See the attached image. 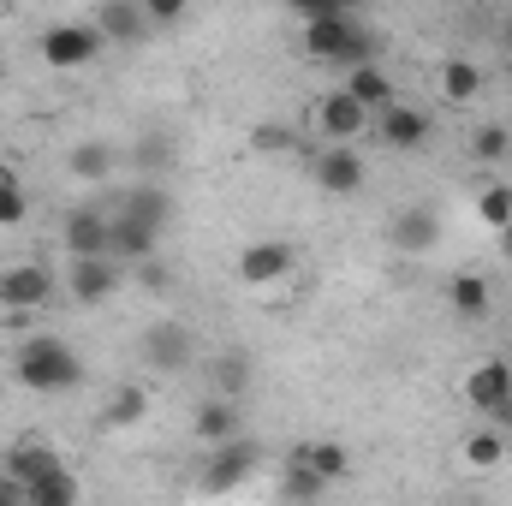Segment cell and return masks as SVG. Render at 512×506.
<instances>
[{"label":"cell","instance_id":"cell-33","mask_svg":"<svg viewBox=\"0 0 512 506\" xmlns=\"http://www.w3.org/2000/svg\"><path fill=\"white\" fill-rule=\"evenodd\" d=\"M280 6H286L298 24H304V18H328V12H358V0H280Z\"/></svg>","mask_w":512,"mask_h":506},{"label":"cell","instance_id":"cell-35","mask_svg":"<svg viewBox=\"0 0 512 506\" xmlns=\"http://www.w3.org/2000/svg\"><path fill=\"white\" fill-rule=\"evenodd\" d=\"M251 143L262 149V155H280V149H292V131L280 126V120H262V126L251 131Z\"/></svg>","mask_w":512,"mask_h":506},{"label":"cell","instance_id":"cell-41","mask_svg":"<svg viewBox=\"0 0 512 506\" xmlns=\"http://www.w3.org/2000/svg\"><path fill=\"white\" fill-rule=\"evenodd\" d=\"M507 48H512V24H507Z\"/></svg>","mask_w":512,"mask_h":506},{"label":"cell","instance_id":"cell-15","mask_svg":"<svg viewBox=\"0 0 512 506\" xmlns=\"http://www.w3.org/2000/svg\"><path fill=\"white\" fill-rule=\"evenodd\" d=\"M108 233H114V215H108V209H96V203L66 209V221H60V245H66V256L108 251Z\"/></svg>","mask_w":512,"mask_h":506},{"label":"cell","instance_id":"cell-26","mask_svg":"<svg viewBox=\"0 0 512 506\" xmlns=\"http://www.w3.org/2000/svg\"><path fill=\"white\" fill-rule=\"evenodd\" d=\"M143 417H149V393H143L137 381L114 387V393H108V405H102V423H108V429H137Z\"/></svg>","mask_w":512,"mask_h":506},{"label":"cell","instance_id":"cell-25","mask_svg":"<svg viewBox=\"0 0 512 506\" xmlns=\"http://www.w3.org/2000/svg\"><path fill=\"white\" fill-rule=\"evenodd\" d=\"M292 453H298L310 471H322L328 483H346V477H352V447H340V441H298Z\"/></svg>","mask_w":512,"mask_h":506},{"label":"cell","instance_id":"cell-2","mask_svg":"<svg viewBox=\"0 0 512 506\" xmlns=\"http://www.w3.org/2000/svg\"><path fill=\"white\" fill-rule=\"evenodd\" d=\"M304 54L316 66H364L376 60V36L358 24V12H328V18H304Z\"/></svg>","mask_w":512,"mask_h":506},{"label":"cell","instance_id":"cell-19","mask_svg":"<svg viewBox=\"0 0 512 506\" xmlns=\"http://www.w3.org/2000/svg\"><path fill=\"white\" fill-rule=\"evenodd\" d=\"M108 251L120 256L126 268H137V262H149V256H161V227H143V221H126V215H114V233H108Z\"/></svg>","mask_w":512,"mask_h":506},{"label":"cell","instance_id":"cell-32","mask_svg":"<svg viewBox=\"0 0 512 506\" xmlns=\"http://www.w3.org/2000/svg\"><path fill=\"white\" fill-rule=\"evenodd\" d=\"M471 149H477V161H507L512 131H507V126H477V137H471Z\"/></svg>","mask_w":512,"mask_h":506},{"label":"cell","instance_id":"cell-34","mask_svg":"<svg viewBox=\"0 0 512 506\" xmlns=\"http://www.w3.org/2000/svg\"><path fill=\"white\" fill-rule=\"evenodd\" d=\"M30 215V197H24V185H0V227H18Z\"/></svg>","mask_w":512,"mask_h":506},{"label":"cell","instance_id":"cell-14","mask_svg":"<svg viewBox=\"0 0 512 506\" xmlns=\"http://www.w3.org/2000/svg\"><path fill=\"white\" fill-rule=\"evenodd\" d=\"M120 167H126V149L108 143V137H84V143L66 149V173H72L78 185H108Z\"/></svg>","mask_w":512,"mask_h":506},{"label":"cell","instance_id":"cell-37","mask_svg":"<svg viewBox=\"0 0 512 506\" xmlns=\"http://www.w3.org/2000/svg\"><path fill=\"white\" fill-rule=\"evenodd\" d=\"M137 280H143L149 292H167V286H173V268H167L161 256H149V262H137Z\"/></svg>","mask_w":512,"mask_h":506},{"label":"cell","instance_id":"cell-28","mask_svg":"<svg viewBox=\"0 0 512 506\" xmlns=\"http://www.w3.org/2000/svg\"><path fill=\"white\" fill-rule=\"evenodd\" d=\"M78 495H84V489H78V477H72L66 465H54L48 477L30 483V506H72Z\"/></svg>","mask_w":512,"mask_h":506},{"label":"cell","instance_id":"cell-23","mask_svg":"<svg viewBox=\"0 0 512 506\" xmlns=\"http://www.w3.org/2000/svg\"><path fill=\"white\" fill-rule=\"evenodd\" d=\"M447 304H453V316L483 322V316L495 310V292H489V280H483V274H453V280H447Z\"/></svg>","mask_w":512,"mask_h":506},{"label":"cell","instance_id":"cell-29","mask_svg":"<svg viewBox=\"0 0 512 506\" xmlns=\"http://www.w3.org/2000/svg\"><path fill=\"white\" fill-rule=\"evenodd\" d=\"M280 489H286V495H304V501H316V495H328L334 483H328L322 471H310V465L292 453V459H286V477H280Z\"/></svg>","mask_w":512,"mask_h":506},{"label":"cell","instance_id":"cell-6","mask_svg":"<svg viewBox=\"0 0 512 506\" xmlns=\"http://www.w3.org/2000/svg\"><path fill=\"white\" fill-rule=\"evenodd\" d=\"M120 286H126V262L114 251L72 256V262H66V292H72L78 304H108Z\"/></svg>","mask_w":512,"mask_h":506},{"label":"cell","instance_id":"cell-8","mask_svg":"<svg viewBox=\"0 0 512 506\" xmlns=\"http://www.w3.org/2000/svg\"><path fill=\"white\" fill-rule=\"evenodd\" d=\"M441 215L429 209V203H405V209H393L387 215V245L399 256H429L435 245H441Z\"/></svg>","mask_w":512,"mask_h":506},{"label":"cell","instance_id":"cell-10","mask_svg":"<svg viewBox=\"0 0 512 506\" xmlns=\"http://www.w3.org/2000/svg\"><path fill=\"white\" fill-rule=\"evenodd\" d=\"M108 215H126V221H143V227H161V233H167V221H173V191H167L161 179H131L126 191L108 203Z\"/></svg>","mask_w":512,"mask_h":506},{"label":"cell","instance_id":"cell-40","mask_svg":"<svg viewBox=\"0 0 512 506\" xmlns=\"http://www.w3.org/2000/svg\"><path fill=\"white\" fill-rule=\"evenodd\" d=\"M0 185H18V173H12V167H6V161H0Z\"/></svg>","mask_w":512,"mask_h":506},{"label":"cell","instance_id":"cell-11","mask_svg":"<svg viewBox=\"0 0 512 506\" xmlns=\"http://www.w3.org/2000/svg\"><path fill=\"white\" fill-rule=\"evenodd\" d=\"M292 268H298V245H286V239H256V245L239 251V280L245 286H280Z\"/></svg>","mask_w":512,"mask_h":506},{"label":"cell","instance_id":"cell-18","mask_svg":"<svg viewBox=\"0 0 512 506\" xmlns=\"http://www.w3.org/2000/svg\"><path fill=\"white\" fill-rule=\"evenodd\" d=\"M173 155H179V149H173V137H167V131L143 126V131H137V143L126 149V167L137 173V179H161V173L173 167Z\"/></svg>","mask_w":512,"mask_h":506},{"label":"cell","instance_id":"cell-5","mask_svg":"<svg viewBox=\"0 0 512 506\" xmlns=\"http://www.w3.org/2000/svg\"><path fill=\"white\" fill-rule=\"evenodd\" d=\"M256 465H262V441H251L245 429L239 435H227V441H215L209 447V465H203V489L209 495H227V489H239L245 477H256Z\"/></svg>","mask_w":512,"mask_h":506},{"label":"cell","instance_id":"cell-38","mask_svg":"<svg viewBox=\"0 0 512 506\" xmlns=\"http://www.w3.org/2000/svg\"><path fill=\"white\" fill-rule=\"evenodd\" d=\"M0 506H30V489H24L12 471H0Z\"/></svg>","mask_w":512,"mask_h":506},{"label":"cell","instance_id":"cell-17","mask_svg":"<svg viewBox=\"0 0 512 506\" xmlns=\"http://www.w3.org/2000/svg\"><path fill=\"white\" fill-rule=\"evenodd\" d=\"M96 30L108 36V42H120V48H137L155 24H149V12H143V0H102V12H96Z\"/></svg>","mask_w":512,"mask_h":506},{"label":"cell","instance_id":"cell-7","mask_svg":"<svg viewBox=\"0 0 512 506\" xmlns=\"http://www.w3.org/2000/svg\"><path fill=\"white\" fill-rule=\"evenodd\" d=\"M54 298V274L42 262H0V310L6 316H36Z\"/></svg>","mask_w":512,"mask_h":506},{"label":"cell","instance_id":"cell-36","mask_svg":"<svg viewBox=\"0 0 512 506\" xmlns=\"http://www.w3.org/2000/svg\"><path fill=\"white\" fill-rule=\"evenodd\" d=\"M185 6H191V0H143V12H149L155 30H173V24L185 18Z\"/></svg>","mask_w":512,"mask_h":506},{"label":"cell","instance_id":"cell-21","mask_svg":"<svg viewBox=\"0 0 512 506\" xmlns=\"http://www.w3.org/2000/svg\"><path fill=\"white\" fill-rule=\"evenodd\" d=\"M203 370H209V387L227 393V399H245V393L256 387V358L251 352H215Z\"/></svg>","mask_w":512,"mask_h":506},{"label":"cell","instance_id":"cell-1","mask_svg":"<svg viewBox=\"0 0 512 506\" xmlns=\"http://www.w3.org/2000/svg\"><path fill=\"white\" fill-rule=\"evenodd\" d=\"M12 376L30 393H72L84 381V352L60 334H24L12 352Z\"/></svg>","mask_w":512,"mask_h":506},{"label":"cell","instance_id":"cell-20","mask_svg":"<svg viewBox=\"0 0 512 506\" xmlns=\"http://www.w3.org/2000/svg\"><path fill=\"white\" fill-rule=\"evenodd\" d=\"M191 435H197L203 447H215V441L239 435V399H227V393H209V399L197 405V417H191Z\"/></svg>","mask_w":512,"mask_h":506},{"label":"cell","instance_id":"cell-39","mask_svg":"<svg viewBox=\"0 0 512 506\" xmlns=\"http://www.w3.org/2000/svg\"><path fill=\"white\" fill-rule=\"evenodd\" d=\"M501 256H507V268H512V221L501 227Z\"/></svg>","mask_w":512,"mask_h":506},{"label":"cell","instance_id":"cell-24","mask_svg":"<svg viewBox=\"0 0 512 506\" xmlns=\"http://www.w3.org/2000/svg\"><path fill=\"white\" fill-rule=\"evenodd\" d=\"M346 90L370 108V114H382L387 102H399V90H393V78H387L376 60H364V66H346Z\"/></svg>","mask_w":512,"mask_h":506},{"label":"cell","instance_id":"cell-27","mask_svg":"<svg viewBox=\"0 0 512 506\" xmlns=\"http://www.w3.org/2000/svg\"><path fill=\"white\" fill-rule=\"evenodd\" d=\"M441 96L459 102V108L477 102V96H483V66H477V60H447V66H441Z\"/></svg>","mask_w":512,"mask_h":506},{"label":"cell","instance_id":"cell-13","mask_svg":"<svg viewBox=\"0 0 512 506\" xmlns=\"http://www.w3.org/2000/svg\"><path fill=\"white\" fill-rule=\"evenodd\" d=\"M465 405H471V411H489V417L512 411V364L507 358H483V364L465 376Z\"/></svg>","mask_w":512,"mask_h":506},{"label":"cell","instance_id":"cell-12","mask_svg":"<svg viewBox=\"0 0 512 506\" xmlns=\"http://www.w3.org/2000/svg\"><path fill=\"white\" fill-rule=\"evenodd\" d=\"M364 179H370V167H364V155H358L352 143H328V149L316 155V185H322L328 197H358Z\"/></svg>","mask_w":512,"mask_h":506},{"label":"cell","instance_id":"cell-4","mask_svg":"<svg viewBox=\"0 0 512 506\" xmlns=\"http://www.w3.org/2000/svg\"><path fill=\"white\" fill-rule=\"evenodd\" d=\"M102 30L96 24H48L42 30V42H36V54H42V66L48 72H84L96 54H102Z\"/></svg>","mask_w":512,"mask_h":506},{"label":"cell","instance_id":"cell-22","mask_svg":"<svg viewBox=\"0 0 512 506\" xmlns=\"http://www.w3.org/2000/svg\"><path fill=\"white\" fill-rule=\"evenodd\" d=\"M54 465H66V459H60L48 441H18V447H6V459H0V471H12L24 489H30L36 477H48Z\"/></svg>","mask_w":512,"mask_h":506},{"label":"cell","instance_id":"cell-31","mask_svg":"<svg viewBox=\"0 0 512 506\" xmlns=\"http://www.w3.org/2000/svg\"><path fill=\"white\" fill-rule=\"evenodd\" d=\"M477 221H483V227H495V233L507 227V221H512V185H489V191L477 197Z\"/></svg>","mask_w":512,"mask_h":506},{"label":"cell","instance_id":"cell-16","mask_svg":"<svg viewBox=\"0 0 512 506\" xmlns=\"http://www.w3.org/2000/svg\"><path fill=\"white\" fill-rule=\"evenodd\" d=\"M429 131H435V120L423 108H411V102H387L376 114V137L387 149H417V143H429Z\"/></svg>","mask_w":512,"mask_h":506},{"label":"cell","instance_id":"cell-30","mask_svg":"<svg viewBox=\"0 0 512 506\" xmlns=\"http://www.w3.org/2000/svg\"><path fill=\"white\" fill-rule=\"evenodd\" d=\"M501 459H507V441H501L495 429H483V435L465 441V465H471V471H495Z\"/></svg>","mask_w":512,"mask_h":506},{"label":"cell","instance_id":"cell-3","mask_svg":"<svg viewBox=\"0 0 512 506\" xmlns=\"http://www.w3.org/2000/svg\"><path fill=\"white\" fill-rule=\"evenodd\" d=\"M143 364H149L155 376H185V370H197V334H191L179 316L149 322V328H143Z\"/></svg>","mask_w":512,"mask_h":506},{"label":"cell","instance_id":"cell-9","mask_svg":"<svg viewBox=\"0 0 512 506\" xmlns=\"http://www.w3.org/2000/svg\"><path fill=\"white\" fill-rule=\"evenodd\" d=\"M370 126H376V114H370L346 84H340V90H328V96L316 102V131H322L328 143H358Z\"/></svg>","mask_w":512,"mask_h":506}]
</instances>
